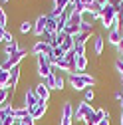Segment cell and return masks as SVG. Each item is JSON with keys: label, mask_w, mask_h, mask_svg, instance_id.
I'll list each match as a JSON object with an SVG mask.
<instances>
[{"label": "cell", "mask_w": 123, "mask_h": 125, "mask_svg": "<svg viewBox=\"0 0 123 125\" xmlns=\"http://www.w3.org/2000/svg\"><path fill=\"white\" fill-rule=\"evenodd\" d=\"M64 58H66V52L62 50V46H60V48H52V54H50V62H52V66L56 64V62L64 60Z\"/></svg>", "instance_id": "cell-20"}, {"label": "cell", "mask_w": 123, "mask_h": 125, "mask_svg": "<svg viewBox=\"0 0 123 125\" xmlns=\"http://www.w3.org/2000/svg\"><path fill=\"white\" fill-rule=\"evenodd\" d=\"M4 12H6V10H4L2 6H0V16H2V14H4Z\"/></svg>", "instance_id": "cell-41"}, {"label": "cell", "mask_w": 123, "mask_h": 125, "mask_svg": "<svg viewBox=\"0 0 123 125\" xmlns=\"http://www.w3.org/2000/svg\"><path fill=\"white\" fill-rule=\"evenodd\" d=\"M117 56H119V60H123V48H117Z\"/></svg>", "instance_id": "cell-37"}, {"label": "cell", "mask_w": 123, "mask_h": 125, "mask_svg": "<svg viewBox=\"0 0 123 125\" xmlns=\"http://www.w3.org/2000/svg\"><path fill=\"white\" fill-rule=\"evenodd\" d=\"M119 48H123V32H121V46H119Z\"/></svg>", "instance_id": "cell-42"}, {"label": "cell", "mask_w": 123, "mask_h": 125, "mask_svg": "<svg viewBox=\"0 0 123 125\" xmlns=\"http://www.w3.org/2000/svg\"><path fill=\"white\" fill-rule=\"evenodd\" d=\"M12 93H14V91H12L10 87H0V107L8 103V99H10Z\"/></svg>", "instance_id": "cell-22"}, {"label": "cell", "mask_w": 123, "mask_h": 125, "mask_svg": "<svg viewBox=\"0 0 123 125\" xmlns=\"http://www.w3.org/2000/svg\"><path fill=\"white\" fill-rule=\"evenodd\" d=\"M95 2H97L99 6H107V4H109V0H95Z\"/></svg>", "instance_id": "cell-36"}, {"label": "cell", "mask_w": 123, "mask_h": 125, "mask_svg": "<svg viewBox=\"0 0 123 125\" xmlns=\"http://www.w3.org/2000/svg\"><path fill=\"white\" fill-rule=\"evenodd\" d=\"M34 89H36V95H38L42 101H50V93H52V91L44 85V82H38V83L34 85Z\"/></svg>", "instance_id": "cell-15"}, {"label": "cell", "mask_w": 123, "mask_h": 125, "mask_svg": "<svg viewBox=\"0 0 123 125\" xmlns=\"http://www.w3.org/2000/svg\"><path fill=\"white\" fill-rule=\"evenodd\" d=\"M10 2V0H0V6H2V4H8Z\"/></svg>", "instance_id": "cell-40"}, {"label": "cell", "mask_w": 123, "mask_h": 125, "mask_svg": "<svg viewBox=\"0 0 123 125\" xmlns=\"http://www.w3.org/2000/svg\"><path fill=\"white\" fill-rule=\"evenodd\" d=\"M54 72H56V70H54ZM54 89H56V91H60V93L66 89V75H64V73L56 72V87H54Z\"/></svg>", "instance_id": "cell-21"}, {"label": "cell", "mask_w": 123, "mask_h": 125, "mask_svg": "<svg viewBox=\"0 0 123 125\" xmlns=\"http://www.w3.org/2000/svg\"><path fill=\"white\" fill-rule=\"evenodd\" d=\"M46 16H48V24H46V32H48V34H58V22H56V18L52 16L50 12H46Z\"/></svg>", "instance_id": "cell-19"}, {"label": "cell", "mask_w": 123, "mask_h": 125, "mask_svg": "<svg viewBox=\"0 0 123 125\" xmlns=\"http://www.w3.org/2000/svg\"><path fill=\"white\" fill-rule=\"evenodd\" d=\"M66 82L70 83L72 91H85L87 87H93V85L97 83V77H95V75H89V73L72 72V73H68Z\"/></svg>", "instance_id": "cell-1"}, {"label": "cell", "mask_w": 123, "mask_h": 125, "mask_svg": "<svg viewBox=\"0 0 123 125\" xmlns=\"http://www.w3.org/2000/svg\"><path fill=\"white\" fill-rule=\"evenodd\" d=\"M97 123H99V117L95 113V109H91V111L85 115V119H83V125H97Z\"/></svg>", "instance_id": "cell-23"}, {"label": "cell", "mask_w": 123, "mask_h": 125, "mask_svg": "<svg viewBox=\"0 0 123 125\" xmlns=\"http://www.w3.org/2000/svg\"><path fill=\"white\" fill-rule=\"evenodd\" d=\"M46 113H48V101H38V105L36 107H32V109H30V115H32L36 121L38 119H44L46 117Z\"/></svg>", "instance_id": "cell-10"}, {"label": "cell", "mask_w": 123, "mask_h": 125, "mask_svg": "<svg viewBox=\"0 0 123 125\" xmlns=\"http://www.w3.org/2000/svg\"><path fill=\"white\" fill-rule=\"evenodd\" d=\"M14 125H24V123H22V119H16V123H14Z\"/></svg>", "instance_id": "cell-39"}, {"label": "cell", "mask_w": 123, "mask_h": 125, "mask_svg": "<svg viewBox=\"0 0 123 125\" xmlns=\"http://www.w3.org/2000/svg\"><path fill=\"white\" fill-rule=\"evenodd\" d=\"M60 123H73V105L70 99H66L60 107V115H58Z\"/></svg>", "instance_id": "cell-5"}, {"label": "cell", "mask_w": 123, "mask_h": 125, "mask_svg": "<svg viewBox=\"0 0 123 125\" xmlns=\"http://www.w3.org/2000/svg\"><path fill=\"white\" fill-rule=\"evenodd\" d=\"M42 82H44V85H46V87H48V89L52 91V89L56 87V72H52L50 75H46V77H44Z\"/></svg>", "instance_id": "cell-25"}, {"label": "cell", "mask_w": 123, "mask_h": 125, "mask_svg": "<svg viewBox=\"0 0 123 125\" xmlns=\"http://www.w3.org/2000/svg\"><path fill=\"white\" fill-rule=\"evenodd\" d=\"M97 125H111V113H107L103 119H99V123Z\"/></svg>", "instance_id": "cell-30"}, {"label": "cell", "mask_w": 123, "mask_h": 125, "mask_svg": "<svg viewBox=\"0 0 123 125\" xmlns=\"http://www.w3.org/2000/svg\"><path fill=\"white\" fill-rule=\"evenodd\" d=\"M73 52H75V56H85V44L73 46Z\"/></svg>", "instance_id": "cell-28"}, {"label": "cell", "mask_w": 123, "mask_h": 125, "mask_svg": "<svg viewBox=\"0 0 123 125\" xmlns=\"http://www.w3.org/2000/svg\"><path fill=\"white\" fill-rule=\"evenodd\" d=\"M20 48L22 46L18 44V40H12V42H4V46H2V54L8 58V56H14L16 52H20Z\"/></svg>", "instance_id": "cell-14"}, {"label": "cell", "mask_w": 123, "mask_h": 125, "mask_svg": "<svg viewBox=\"0 0 123 125\" xmlns=\"http://www.w3.org/2000/svg\"><path fill=\"white\" fill-rule=\"evenodd\" d=\"M91 46H93V54L95 56H101L103 54V48H105V36L103 34H93Z\"/></svg>", "instance_id": "cell-11"}, {"label": "cell", "mask_w": 123, "mask_h": 125, "mask_svg": "<svg viewBox=\"0 0 123 125\" xmlns=\"http://www.w3.org/2000/svg\"><path fill=\"white\" fill-rule=\"evenodd\" d=\"M46 24H48V16H46V12H40L38 16H36V20H34V30H32V34L40 40L42 36H44V32H46Z\"/></svg>", "instance_id": "cell-7"}, {"label": "cell", "mask_w": 123, "mask_h": 125, "mask_svg": "<svg viewBox=\"0 0 123 125\" xmlns=\"http://www.w3.org/2000/svg\"><path fill=\"white\" fill-rule=\"evenodd\" d=\"M22 123H24V125H36V119H34L32 115H26V117L22 119Z\"/></svg>", "instance_id": "cell-31"}, {"label": "cell", "mask_w": 123, "mask_h": 125, "mask_svg": "<svg viewBox=\"0 0 123 125\" xmlns=\"http://www.w3.org/2000/svg\"><path fill=\"white\" fill-rule=\"evenodd\" d=\"M91 109H93V107H91V103H87V101H78V103H75V107H73V121L75 123H78V121H83L85 119V115L91 111Z\"/></svg>", "instance_id": "cell-6"}, {"label": "cell", "mask_w": 123, "mask_h": 125, "mask_svg": "<svg viewBox=\"0 0 123 125\" xmlns=\"http://www.w3.org/2000/svg\"><path fill=\"white\" fill-rule=\"evenodd\" d=\"M101 28L103 30H111L115 24H117V10H115V6H111V4H107V6H103V10H101Z\"/></svg>", "instance_id": "cell-3"}, {"label": "cell", "mask_w": 123, "mask_h": 125, "mask_svg": "<svg viewBox=\"0 0 123 125\" xmlns=\"http://www.w3.org/2000/svg\"><path fill=\"white\" fill-rule=\"evenodd\" d=\"M95 99V91H93V87H87L85 91H83V101H87V103H91Z\"/></svg>", "instance_id": "cell-27"}, {"label": "cell", "mask_w": 123, "mask_h": 125, "mask_svg": "<svg viewBox=\"0 0 123 125\" xmlns=\"http://www.w3.org/2000/svg\"><path fill=\"white\" fill-rule=\"evenodd\" d=\"M119 125H123V111L119 113Z\"/></svg>", "instance_id": "cell-38"}, {"label": "cell", "mask_w": 123, "mask_h": 125, "mask_svg": "<svg viewBox=\"0 0 123 125\" xmlns=\"http://www.w3.org/2000/svg\"><path fill=\"white\" fill-rule=\"evenodd\" d=\"M87 40H91V36H87V34L80 32L78 36H73V46H78V44H87Z\"/></svg>", "instance_id": "cell-26"}, {"label": "cell", "mask_w": 123, "mask_h": 125, "mask_svg": "<svg viewBox=\"0 0 123 125\" xmlns=\"http://www.w3.org/2000/svg\"><path fill=\"white\" fill-rule=\"evenodd\" d=\"M115 70H117V73H119V77L123 80V60H115Z\"/></svg>", "instance_id": "cell-29"}, {"label": "cell", "mask_w": 123, "mask_h": 125, "mask_svg": "<svg viewBox=\"0 0 123 125\" xmlns=\"http://www.w3.org/2000/svg\"><path fill=\"white\" fill-rule=\"evenodd\" d=\"M20 77H22V68H20V66H16V68H12V70H10V82H8V87H10L12 91L18 87Z\"/></svg>", "instance_id": "cell-12"}, {"label": "cell", "mask_w": 123, "mask_h": 125, "mask_svg": "<svg viewBox=\"0 0 123 125\" xmlns=\"http://www.w3.org/2000/svg\"><path fill=\"white\" fill-rule=\"evenodd\" d=\"M58 40H60V46H62V50H64V52H72L73 50V38L68 36L66 32H60L58 34Z\"/></svg>", "instance_id": "cell-13"}, {"label": "cell", "mask_w": 123, "mask_h": 125, "mask_svg": "<svg viewBox=\"0 0 123 125\" xmlns=\"http://www.w3.org/2000/svg\"><path fill=\"white\" fill-rule=\"evenodd\" d=\"M119 107H121V111H123V99H121V101H119Z\"/></svg>", "instance_id": "cell-43"}, {"label": "cell", "mask_w": 123, "mask_h": 125, "mask_svg": "<svg viewBox=\"0 0 123 125\" xmlns=\"http://www.w3.org/2000/svg\"><path fill=\"white\" fill-rule=\"evenodd\" d=\"M80 30H82L83 34H87V36H93V34H95V22L83 18V22L80 24Z\"/></svg>", "instance_id": "cell-16"}, {"label": "cell", "mask_w": 123, "mask_h": 125, "mask_svg": "<svg viewBox=\"0 0 123 125\" xmlns=\"http://www.w3.org/2000/svg\"><path fill=\"white\" fill-rule=\"evenodd\" d=\"M6 34H8V28H0V44L6 42Z\"/></svg>", "instance_id": "cell-32"}, {"label": "cell", "mask_w": 123, "mask_h": 125, "mask_svg": "<svg viewBox=\"0 0 123 125\" xmlns=\"http://www.w3.org/2000/svg\"><path fill=\"white\" fill-rule=\"evenodd\" d=\"M20 34L22 36H28L30 32H32V30H34V20H30V18H26V20H22L20 22Z\"/></svg>", "instance_id": "cell-18"}, {"label": "cell", "mask_w": 123, "mask_h": 125, "mask_svg": "<svg viewBox=\"0 0 123 125\" xmlns=\"http://www.w3.org/2000/svg\"><path fill=\"white\" fill-rule=\"evenodd\" d=\"M52 72H54V68H52V62H50V54L36 56V75L40 77V82L46 75H50Z\"/></svg>", "instance_id": "cell-2"}, {"label": "cell", "mask_w": 123, "mask_h": 125, "mask_svg": "<svg viewBox=\"0 0 123 125\" xmlns=\"http://www.w3.org/2000/svg\"><path fill=\"white\" fill-rule=\"evenodd\" d=\"M117 24H119V30L123 32V14H119V16H117Z\"/></svg>", "instance_id": "cell-35"}, {"label": "cell", "mask_w": 123, "mask_h": 125, "mask_svg": "<svg viewBox=\"0 0 123 125\" xmlns=\"http://www.w3.org/2000/svg\"><path fill=\"white\" fill-rule=\"evenodd\" d=\"M87 66H89L87 56H78V60H75V72H78V73H85Z\"/></svg>", "instance_id": "cell-17"}, {"label": "cell", "mask_w": 123, "mask_h": 125, "mask_svg": "<svg viewBox=\"0 0 123 125\" xmlns=\"http://www.w3.org/2000/svg\"><path fill=\"white\" fill-rule=\"evenodd\" d=\"M68 2H70V4H73V2H75V0H68Z\"/></svg>", "instance_id": "cell-45"}, {"label": "cell", "mask_w": 123, "mask_h": 125, "mask_svg": "<svg viewBox=\"0 0 123 125\" xmlns=\"http://www.w3.org/2000/svg\"><path fill=\"white\" fill-rule=\"evenodd\" d=\"M42 54H52V48L44 40H36L30 46V56H42Z\"/></svg>", "instance_id": "cell-9"}, {"label": "cell", "mask_w": 123, "mask_h": 125, "mask_svg": "<svg viewBox=\"0 0 123 125\" xmlns=\"http://www.w3.org/2000/svg\"><path fill=\"white\" fill-rule=\"evenodd\" d=\"M12 115V103L8 101L6 105H2V107H0V123H2L6 117H10Z\"/></svg>", "instance_id": "cell-24"}, {"label": "cell", "mask_w": 123, "mask_h": 125, "mask_svg": "<svg viewBox=\"0 0 123 125\" xmlns=\"http://www.w3.org/2000/svg\"><path fill=\"white\" fill-rule=\"evenodd\" d=\"M0 125H2V123H0Z\"/></svg>", "instance_id": "cell-46"}, {"label": "cell", "mask_w": 123, "mask_h": 125, "mask_svg": "<svg viewBox=\"0 0 123 125\" xmlns=\"http://www.w3.org/2000/svg\"><path fill=\"white\" fill-rule=\"evenodd\" d=\"M115 10H117V16H119V14H123V0H119V2L115 4Z\"/></svg>", "instance_id": "cell-34"}, {"label": "cell", "mask_w": 123, "mask_h": 125, "mask_svg": "<svg viewBox=\"0 0 123 125\" xmlns=\"http://www.w3.org/2000/svg\"><path fill=\"white\" fill-rule=\"evenodd\" d=\"M113 97H115V101H121V99H123V91H121V89H115Z\"/></svg>", "instance_id": "cell-33"}, {"label": "cell", "mask_w": 123, "mask_h": 125, "mask_svg": "<svg viewBox=\"0 0 123 125\" xmlns=\"http://www.w3.org/2000/svg\"><path fill=\"white\" fill-rule=\"evenodd\" d=\"M58 125H72V123H60V121H58Z\"/></svg>", "instance_id": "cell-44"}, {"label": "cell", "mask_w": 123, "mask_h": 125, "mask_svg": "<svg viewBox=\"0 0 123 125\" xmlns=\"http://www.w3.org/2000/svg\"><path fill=\"white\" fill-rule=\"evenodd\" d=\"M38 101H40V97L36 95L34 85H28V83H26V89L22 91V105L28 107V109H32V107L38 105Z\"/></svg>", "instance_id": "cell-4"}, {"label": "cell", "mask_w": 123, "mask_h": 125, "mask_svg": "<svg viewBox=\"0 0 123 125\" xmlns=\"http://www.w3.org/2000/svg\"><path fill=\"white\" fill-rule=\"evenodd\" d=\"M105 42L109 44V46H113V48H119V46H121V30H119V24H115L111 30H107Z\"/></svg>", "instance_id": "cell-8"}]
</instances>
